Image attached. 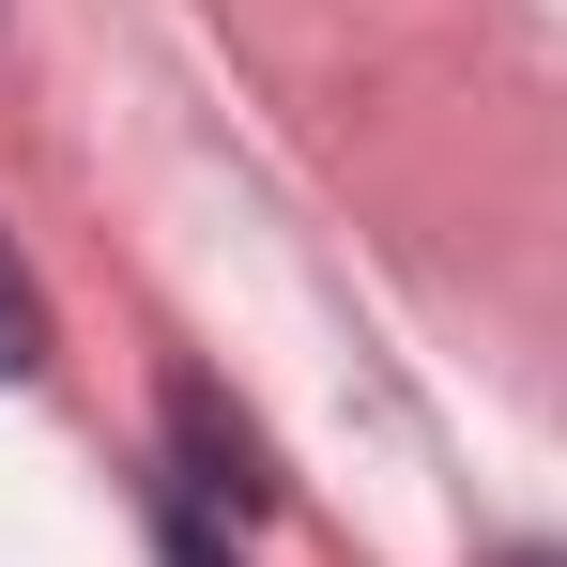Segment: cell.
Wrapping results in <instances>:
<instances>
[{
	"mask_svg": "<svg viewBox=\"0 0 567 567\" xmlns=\"http://www.w3.org/2000/svg\"><path fill=\"white\" fill-rule=\"evenodd\" d=\"M169 491H185L199 522H261V506H277V475H261V430H246V414H230V399H215V383H169Z\"/></svg>",
	"mask_w": 567,
	"mask_h": 567,
	"instance_id": "6da1fadb",
	"label": "cell"
},
{
	"mask_svg": "<svg viewBox=\"0 0 567 567\" xmlns=\"http://www.w3.org/2000/svg\"><path fill=\"white\" fill-rule=\"evenodd\" d=\"M47 369V291H31V261L0 246V383H31Z\"/></svg>",
	"mask_w": 567,
	"mask_h": 567,
	"instance_id": "7a4b0ae2",
	"label": "cell"
},
{
	"mask_svg": "<svg viewBox=\"0 0 567 567\" xmlns=\"http://www.w3.org/2000/svg\"><path fill=\"white\" fill-rule=\"evenodd\" d=\"M154 553H169V567H230V537H215V522H199L185 491H154Z\"/></svg>",
	"mask_w": 567,
	"mask_h": 567,
	"instance_id": "3957f363",
	"label": "cell"
}]
</instances>
